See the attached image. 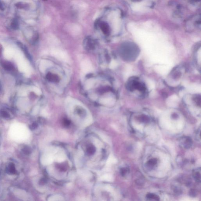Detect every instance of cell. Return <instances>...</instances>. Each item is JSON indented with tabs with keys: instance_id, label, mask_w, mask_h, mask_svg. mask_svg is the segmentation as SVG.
<instances>
[{
	"instance_id": "6da1fadb",
	"label": "cell",
	"mask_w": 201,
	"mask_h": 201,
	"mask_svg": "<svg viewBox=\"0 0 201 201\" xmlns=\"http://www.w3.org/2000/svg\"><path fill=\"white\" fill-rule=\"evenodd\" d=\"M119 13L116 9L108 8L97 19L94 24L95 31L103 39L108 40L115 35L114 21Z\"/></svg>"
},
{
	"instance_id": "7a4b0ae2",
	"label": "cell",
	"mask_w": 201,
	"mask_h": 201,
	"mask_svg": "<svg viewBox=\"0 0 201 201\" xmlns=\"http://www.w3.org/2000/svg\"><path fill=\"white\" fill-rule=\"evenodd\" d=\"M11 138L18 142H22L27 140L29 136L28 129L24 124L15 123L11 126L9 130Z\"/></svg>"
},
{
	"instance_id": "3957f363",
	"label": "cell",
	"mask_w": 201,
	"mask_h": 201,
	"mask_svg": "<svg viewBox=\"0 0 201 201\" xmlns=\"http://www.w3.org/2000/svg\"><path fill=\"white\" fill-rule=\"evenodd\" d=\"M119 53L123 59L129 61L136 59L139 54V50L135 44L126 43L120 46Z\"/></svg>"
},
{
	"instance_id": "277c9868",
	"label": "cell",
	"mask_w": 201,
	"mask_h": 201,
	"mask_svg": "<svg viewBox=\"0 0 201 201\" xmlns=\"http://www.w3.org/2000/svg\"><path fill=\"white\" fill-rule=\"evenodd\" d=\"M127 87L130 91L139 92L141 96H144L146 94L147 88L145 85L137 77H132L129 79L127 83Z\"/></svg>"
},
{
	"instance_id": "5b68a950",
	"label": "cell",
	"mask_w": 201,
	"mask_h": 201,
	"mask_svg": "<svg viewBox=\"0 0 201 201\" xmlns=\"http://www.w3.org/2000/svg\"><path fill=\"white\" fill-rule=\"evenodd\" d=\"M98 46V40L91 36L87 37L83 41V46L87 51L94 52L97 50Z\"/></svg>"
},
{
	"instance_id": "8992f818",
	"label": "cell",
	"mask_w": 201,
	"mask_h": 201,
	"mask_svg": "<svg viewBox=\"0 0 201 201\" xmlns=\"http://www.w3.org/2000/svg\"><path fill=\"white\" fill-rule=\"evenodd\" d=\"M180 143L181 145L186 149H189L192 145V141L188 137H183L180 139Z\"/></svg>"
},
{
	"instance_id": "52a82bcc",
	"label": "cell",
	"mask_w": 201,
	"mask_h": 201,
	"mask_svg": "<svg viewBox=\"0 0 201 201\" xmlns=\"http://www.w3.org/2000/svg\"><path fill=\"white\" fill-rule=\"evenodd\" d=\"M53 160L52 154L50 153L45 154L42 158V162L45 165L50 164L53 162Z\"/></svg>"
},
{
	"instance_id": "ba28073f",
	"label": "cell",
	"mask_w": 201,
	"mask_h": 201,
	"mask_svg": "<svg viewBox=\"0 0 201 201\" xmlns=\"http://www.w3.org/2000/svg\"><path fill=\"white\" fill-rule=\"evenodd\" d=\"M157 163V160L155 158H152L149 160L147 163V165L150 168H153Z\"/></svg>"
},
{
	"instance_id": "9c48e42d",
	"label": "cell",
	"mask_w": 201,
	"mask_h": 201,
	"mask_svg": "<svg viewBox=\"0 0 201 201\" xmlns=\"http://www.w3.org/2000/svg\"><path fill=\"white\" fill-rule=\"evenodd\" d=\"M147 198L149 199L154 200L158 201L160 200V198L158 196L154 194L149 193L147 195Z\"/></svg>"
},
{
	"instance_id": "30bf717a",
	"label": "cell",
	"mask_w": 201,
	"mask_h": 201,
	"mask_svg": "<svg viewBox=\"0 0 201 201\" xmlns=\"http://www.w3.org/2000/svg\"><path fill=\"white\" fill-rule=\"evenodd\" d=\"M65 156L63 153H60L57 155L56 157V160L58 162H61L64 161L65 160Z\"/></svg>"
},
{
	"instance_id": "8fae6325",
	"label": "cell",
	"mask_w": 201,
	"mask_h": 201,
	"mask_svg": "<svg viewBox=\"0 0 201 201\" xmlns=\"http://www.w3.org/2000/svg\"><path fill=\"white\" fill-rule=\"evenodd\" d=\"M193 100L197 106H200L201 98L200 95H196L194 97Z\"/></svg>"
},
{
	"instance_id": "7c38bea8",
	"label": "cell",
	"mask_w": 201,
	"mask_h": 201,
	"mask_svg": "<svg viewBox=\"0 0 201 201\" xmlns=\"http://www.w3.org/2000/svg\"><path fill=\"white\" fill-rule=\"evenodd\" d=\"M194 178H195L196 179H197V181L200 180V173H199L198 171H196L195 172V173H194Z\"/></svg>"
},
{
	"instance_id": "4fadbf2b",
	"label": "cell",
	"mask_w": 201,
	"mask_h": 201,
	"mask_svg": "<svg viewBox=\"0 0 201 201\" xmlns=\"http://www.w3.org/2000/svg\"><path fill=\"white\" fill-rule=\"evenodd\" d=\"M110 179V178L109 176L108 175H106H106H103L101 177V178H100V179L103 181H108Z\"/></svg>"
}]
</instances>
